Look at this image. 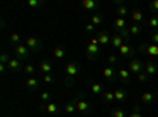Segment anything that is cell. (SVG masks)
<instances>
[{
    "label": "cell",
    "mask_w": 158,
    "mask_h": 117,
    "mask_svg": "<svg viewBox=\"0 0 158 117\" xmlns=\"http://www.w3.org/2000/svg\"><path fill=\"white\" fill-rule=\"evenodd\" d=\"M82 63H79V62H70L67 63V67H65V86L70 87L74 84V77L79 74V73H82Z\"/></svg>",
    "instance_id": "cell-1"
},
{
    "label": "cell",
    "mask_w": 158,
    "mask_h": 117,
    "mask_svg": "<svg viewBox=\"0 0 158 117\" xmlns=\"http://www.w3.org/2000/svg\"><path fill=\"white\" fill-rule=\"evenodd\" d=\"M101 54V48H100V43L95 38H90V41L85 44V57L89 60H97L98 56Z\"/></svg>",
    "instance_id": "cell-2"
},
{
    "label": "cell",
    "mask_w": 158,
    "mask_h": 117,
    "mask_svg": "<svg viewBox=\"0 0 158 117\" xmlns=\"http://www.w3.org/2000/svg\"><path fill=\"white\" fill-rule=\"evenodd\" d=\"M76 112H81V114H90V112H92V105H90V101H87V100H85V97H84V92L77 94Z\"/></svg>",
    "instance_id": "cell-3"
},
{
    "label": "cell",
    "mask_w": 158,
    "mask_h": 117,
    "mask_svg": "<svg viewBox=\"0 0 158 117\" xmlns=\"http://www.w3.org/2000/svg\"><path fill=\"white\" fill-rule=\"evenodd\" d=\"M24 44L27 46L30 49V52H38V51H41L43 49V41L40 40V38H35V36H27V38H24Z\"/></svg>",
    "instance_id": "cell-4"
},
{
    "label": "cell",
    "mask_w": 158,
    "mask_h": 117,
    "mask_svg": "<svg viewBox=\"0 0 158 117\" xmlns=\"http://www.w3.org/2000/svg\"><path fill=\"white\" fill-rule=\"evenodd\" d=\"M13 52H15V56H16V59H19L21 62H24V60H27L29 57H30V49L25 46L24 43H21V44H16V46H13Z\"/></svg>",
    "instance_id": "cell-5"
},
{
    "label": "cell",
    "mask_w": 158,
    "mask_h": 117,
    "mask_svg": "<svg viewBox=\"0 0 158 117\" xmlns=\"http://www.w3.org/2000/svg\"><path fill=\"white\" fill-rule=\"evenodd\" d=\"M138 52H142V54H147L150 57H156L158 59V44H153V43H142L138 46Z\"/></svg>",
    "instance_id": "cell-6"
},
{
    "label": "cell",
    "mask_w": 158,
    "mask_h": 117,
    "mask_svg": "<svg viewBox=\"0 0 158 117\" xmlns=\"http://www.w3.org/2000/svg\"><path fill=\"white\" fill-rule=\"evenodd\" d=\"M136 52H138V49L135 46H131L130 43H123L120 48H118V54H120V57H127V59H131V60H133Z\"/></svg>",
    "instance_id": "cell-7"
},
{
    "label": "cell",
    "mask_w": 158,
    "mask_h": 117,
    "mask_svg": "<svg viewBox=\"0 0 158 117\" xmlns=\"http://www.w3.org/2000/svg\"><path fill=\"white\" fill-rule=\"evenodd\" d=\"M144 62L138 60V59H133V60H130L128 62V71L131 74H139L141 71H144Z\"/></svg>",
    "instance_id": "cell-8"
},
{
    "label": "cell",
    "mask_w": 158,
    "mask_h": 117,
    "mask_svg": "<svg viewBox=\"0 0 158 117\" xmlns=\"http://www.w3.org/2000/svg\"><path fill=\"white\" fill-rule=\"evenodd\" d=\"M40 109L51 114V115H56V114L60 112V105L56 103V101H51V103H48V105H40Z\"/></svg>",
    "instance_id": "cell-9"
},
{
    "label": "cell",
    "mask_w": 158,
    "mask_h": 117,
    "mask_svg": "<svg viewBox=\"0 0 158 117\" xmlns=\"http://www.w3.org/2000/svg\"><path fill=\"white\" fill-rule=\"evenodd\" d=\"M6 67L10 68V71H15V73H21L24 71V67H22V62L19 59H10V62L6 63Z\"/></svg>",
    "instance_id": "cell-10"
},
{
    "label": "cell",
    "mask_w": 158,
    "mask_h": 117,
    "mask_svg": "<svg viewBox=\"0 0 158 117\" xmlns=\"http://www.w3.org/2000/svg\"><path fill=\"white\" fill-rule=\"evenodd\" d=\"M76 103H77V95L71 100H68L67 103H65V106H63V111L67 115H73L76 112Z\"/></svg>",
    "instance_id": "cell-11"
},
{
    "label": "cell",
    "mask_w": 158,
    "mask_h": 117,
    "mask_svg": "<svg viewBox=\"0 0 158 117\" xmlns=\"http://www.w3.org/2000/svg\"><path fill=\"white\" fill-rule=\"evenodd\" d=\"M103 76L106 77V81L108 82H115L117 81V71L112 68V67H104L103 68Z\"/></svg>",
    "instance_id": "cell-12"
},
{
    "label": "cell",
    "mask_w": 158,
    "mask_h": 117,
    "mask_svg": "<svg viewBox=\"0 0 158 117\" xmlns=\"http://www.w3.org/2000/svg\"><path fill=\"white\" fill-rule=\"evenodd\" d=\"M25 89H27L29 92H36L40 89V81L36 79V76H32V77L25 79Z\"/></svg>",
    "instance_id": "cell-13"
},
{
    "label": "cell",
    "mask_w": 158,
    "mask_h": 117,
    "mask_svg": "<svg viewBox=\"0 0 158 117\" xmlns=\"http://www.w3.org/2000/svg\"><path fill=\"white\" fill-rule=\"evenodd\" d=\"M144 71H146L149 76H155V74L158 73V62L149 60L146 65H144Z\"/></svg>",
    "instance_id": "cell-14"
},
{
    "label": "cell",
    "mask_w": 158,
    "mask_h": 117,
    "mask_svg": "<svg viewBox=\"0 0 158 117\" xmlns=\"http://www.w3.org/2000/svg\"><path fill=\"white\" fill-rule=\"evenodd\" d=\"M81 5H82V8H85L90 13H94L100 8V2H97V0H84Z\"/></svg>",
    "instance_id": "cell-15"
},
{
    "label": "cell",
    "mask_w": 158,
    "mask_h": 117,
    "mask_svg": "<svg viewBox=\"0 0 158 117\" xmlns=\"http://www.w3.org/2000/svg\"><path fill=\"white\" fill-rule=\"evenodd\" d=\"M111 35L108 33V32H98V35H97V40H98V43H100V46L103 44V46H106V44H111Z\"/></svg>",
    "instance_id": "cell-16"
},
{
    "label": "cell",
    "mask_w": 158,
    "mask_h": 117,
    "mask_svg": "<svg viewBox=\"0 0 158 117\" xmlns=\"http://www.w3.org/2000/svg\"><path fill=\"white\" fill-rule=\"evenodd\" d=\"M117 76H118V79H120L123 84H128L131 81V73L128 71V68H120L117 71Z\"/></svg>",
    "instance_id": "cell-17"
},
{
    "label": "cell",
    "mask_w": 158,
    "mask_h": 117,
    "mask_svg": "<svg viewBox=\"0 0 158 117\" xmlns=\"http://www.w3.org/2000/svg\"><path fill=\"white\" fill-rule=\"evenodd\" d=\"M141 101L144 103V105H152L153 101H156V95L153 92H144L141 95Z\"/></svg>",
    "instance_id": "cell-18"
},
{
    "label": "cell",
    "mask_w": 158,
    "mask_h": 117,
    "mask_svg": "<svg viewBox=\"0 0 158 117\" xmlns=\"http://www.w3.org/2000/svg\"><path fill=\"white\" fill-rule=\"evenodd\" d=\"M40 73L41 74H48V73H52V62L51 60H43L40 63Z\"/></svg>",
    "instance_id": "cell-19"
},
{
    "label": "cell",
    "mask_w": 158,
    "mask_h": 117,
    "mask_svg": "<svg viewBox=\"0 0 158 117\" xmlns=\"http://www.w3.org/2000/svg\"><path fill=\"white\" fill-rule=\"evenodd\" d=\"M125 43V40L118 35V33H115L112 38H111V46H112V49H115V51H118V48H120L122 44Z\"/></svg>",
    "instance_id": "cell-20"
},
{
    "label": "cell",
    "mask_w": 158,
    "mask_h": 117,
    "mask_svg": "<svg viewBox=\"0 0 158 117\" xmlns=\"http://www.w3.org/2000/svg\"><path fill=\"white\" fill-rule=\"evenodd\" d=\"M115 3H117V10H115L117 16H118V18H125V16L128 15V8L120 2V0H115Z\"/></svg>",
    "instance_id": "cell-21"
},
{
    "label": "cell",
    "mask_w": 158,
    "mask_h": 117,
    "mask_svg": "<svg viewBox=\"0 0 158 117\" xmlns=\"http://www.w3.org/2000/svg\"><path fill=\"white\" fill-rule=\"evenodd\" d=\"M114 98H115V101H125L128 98L127 90L125 89H115L114 90Z\"/></svg>",
    "instance_id": "cell-22"
},
{
    "label": "cell",
    "mask_w": 158,
    "mask_h": 117,
    "mask_svg": "<svg viewBox=\"0 0 158 117\" xmlns=\"http://www.w3.org/2000/svg\"><path fill=\"white\" fill-rule=\"evenodd\" d=\"M142 11L139 10V8H135L133 11H131V19L135 21V24H141L142 22Z\"/></svg>",
    "instance_id": "cell-23"
},
{
    "label": "cell",
    "mask_w": 158,
    "mask_h": 117,
    "mask_svg": "<svg viewBox=\"0 0 158 117\" xmlns=\"http://www.w3.org/2000/svg\"><path fill=\"white\" fill-rule=\"evenodd\" d=\"M21 43H22V36H21V33L15 32V33H11V35H10V44H11V46H16V44H21Z\"/></svg>",
    "instance_id": "cell-24"
},
{
    "label": "cell",
    "mask_w": 158,
    "mask_h": 117,
    "mask_svg": "<svg viewBox=\"0 0 158 117\" xmlns=\"http://www.w3.org/2000/svg\"><path fill=\"white\" fill-rule=\"evenodd\" d=\"M114 27L117 29V32H118V30H122V29H127V27H128V24H127L125 18H117V19L114 21Z\"/></svg>",
    "instance_id": "cell-25"
},
{
    "label": "cell",
    "mask_w": 158,
    "mask_h": 117,
    "mask_svg": "<svg viewBox=\"0 0 158 117\" xmlns=\"http://www.w3.org/2000/svg\"><path fill=\"white\" fill-rule=\"evenodd\" d=\"M40 101H41V105H48V103L52 101V94L51 92H41L40 94Z\"/></svg>",
    "instance_id": "cell-26"
},
{
    "label": "cell",
    "mask_w": 158,
    "mask_h": 117,
    "mask_svg": "<svg viewBox=\"0 0 158 117\" xmlns=\"http://www.w3.org/2000/svg\"><path fill=\"white\" fill-rule=\"evenodd\" d=\"M141 29H142V25H141V24H131V25H128V30H130V35H131V36L139 35Z\"/></svg>",
    "instance_id": "cell-27"
},
{
    "label": "cell",
    "mask_w": 158,
    "mask_h": 117,
    "mask_svg": "<svg viewBox=\"0 0 158 117\" xmlns=\"http://www.w3.org/2000/svg\"><path fill=\"white\" fill-rule=\"evenodd\" d=\"M41 79H43V82H46V84H54V82L57 81V76H56L54 73H48V74H43V76H41Z\"/></svg>",
    "instance_id": "cell-28"
},
{
    "label": "cell",
    "mask_w": 158,
    "mask_h": 117,
    "mask_svg": "<svg viewBox=\"0 0 158 117\" xmlns=\"http://www.w3.org/2000/svg\"><path fill=\"white\" fill-rule=\"evenodd\" d=\"M25 76H29V77H32V76H35V67L32 63H25L24 65V71H22Z\"/></svg>",
    "instance_id": "cell-29"
},
{
    "label": "cell",
    "mask_w": 158,
    "mask_h": 117,
    "mask_svg": "<svg viewBox=\"0 0 158 117\" xmlns=\"http://www.w3.org/2000/svg\"><path fill=\"white\" fill-rule=\"evenodd\" d=\"M52 54H54V57H56V59H59V60H60V59H63L65 56H67V51H65V48H62V46H60V48H56L54 51H52Z\"/></svg>",
    "instance_id": "cell-30"
},
{
    "label": "cell",
    "mask_w": 158,
    "mask_h": 117,
    "mask_svg": "<svg viewBox=\"0 0 158 117\" xmlns=\"http://www.w3.org/2000/svg\"><path fill=\"white\" fill-rule=\"evenodd\" d=\"M115 101L114 98V92H111V90H106V92H103V103H112Z\"/></svg>",
    "instance_id": "cell-31"
},
{
    "label": "cell",
    "mask_w": 158,
    "mask_h": 117,
    "mask_svg": "<svg viewBox=\"0 0 158 117\" xmlns=\"http://www.w3.org/2000/svg\"><path fill=\"white\" fill-rule=\"evenodd\" d=\"M90 92L94 94V95H100L103 92V86L98 84V82H94V84L90 86Z\"/></svg>",
    "instance_id": "cell-32"
},
{
    "label": "cell",
    "mask_w": 158,
    "mask_h": 117,
    "mask_svg": "<svg viewBox=\"0 0 158 117\" xmlns=\"http://www.w3.org/2000/svg\"><path fill=\"white\" fill-rule=\"evenodd\" d=\"M27 5L30 8H40V6H44L43 0H27Z\"/></svg>",
    "instance_id": "cell-33"
},
{
    "label": "cell",
    "mask_w": 158,
    "mask_h": 117,
    "mask_svg": "<svg viewBox=\"0 0 158 117\" xmlns=\"http://www.w3.org/2000/svg\"><path fill=\"white\" fill-rule=\"evenodd\" d=\"M147 27H150V29H158V16H152V18L147 21Z\"/></svg>",
    "instance_id": "cell-34"
},
{
    "label": "cell",
    "mask_w": 158,
    "mask_h": 117,
    "mask_svg": "<svg viewBox=\"0 0 158 117\" xmlns=\"http://www.w3.org/2000/svg\"><path fill=\"white\" fill-rule=\"evenodd\" d=\"M128 117H144V115L141 114V106H139V105H135V106H133V111H131V114H130Z\"/></svg>",
    "instance_id": "cell-35"
},
{
    "label": "cell",
    "mask_w": 158,
    "mask_h": 117,
    "mask_svg": "<svg viewBox=\"0 0 158 117\" xmlns=\"http://www.w3.org/2000/svg\"><path fill=\"white\" fill-rule=\"evenodd\" d=\"M111 117H127V112L123 109H120V108H117V109H112Z\"/></svg>",
    "instance_id": "cell-36"
},
{
    "label": "cell",
    "mask_w": 158,
    "mask_h": 117,
    "mask_svg": "<svg viewBox=\"0 0 158 117\" xmlns=\"http://www.w3.org/2000/svg\"><path fill=\"white\" fill-rule=\"evenodd\" d=\"M149 10L153 13V16H158V0H153L149 3Z\"/></svg>",
    "instance_id": "cell-37"
},
{
    "label": "cell",
    "mask_w": 158,
    "mask_h": 117,
    "mask_svg": "<svg viewBox=\"0 0 158 117\" xmlns=\"http://www.w3.org/2000/svg\"><path fill=\"white\" fill-rule=\"evenodd\" d=\"M108 62L111 63V67L112 65H117V63H120V56H115V54H111L108 57Z\"/></svg>",
    "instance_id": "cell-38"
},
{
    "label": "cell",
    "mask_w": 158,
    "mask_h": 117,
    "mask_svg": "<svg viewBox=\"0 0 158 117\" xmlns=\"http://www.w3.org/2000/svg\"><path fill=\"white\" fill-rule=\"evenodd\" d=\"M149 77H150V76H149L146 71H141L139 74H136V79H138L139 82H146V81H149Z\"/></svg>",
    "instance_id": "cell-39"
},
{
    "label": "cell",
    "mask_w": 158,
    "mask_h": 117,
    "mask_svg": "<svg viewBox=\"0 0 158 117\" xmlns=\"http://www.w3.org/2000/svg\"><path fill=\"white\" fill-rule=\"evenodd\" d=\"M90 22H92V24H94L95 27H97V25H100V24L103 22V19H101V16H100V15H92V19H90Z\"/></svg>",
    "instance_id": "cell-40"
},
{
    "label": "cell",
    "mask_w": 158,
    "mask_h": 117,
    "mask_svg": "<svg viewBox=\"0 0 158 117\" xmlns=\"http://www.w3.org/2000/svg\"><path fill=\"white\" fill-rule=\"evenodd\" d=\"M149 38L153 44H158V32H150L149 33Z\"/></svg>",
    "instance_id": "cell-41"
},
{
    "label": "cell",
    "mask_w": 158,
    "mask_h": 117,
    "mask_svg": "<svg viewBox=\"0 0 158 117\" xmlns=\"http://www.w3.org/2000/svg\"><path fill=\"white\" fill-rule=\"evenodd\" d=\"M84 29H85L87 33H94V32H95V25L92 24V22H87V24L84 25Z\"/></svg>",
    "instance_id": "cell-42"
},
{
    "label": "cell",
    "mask_w": 158,
    "mask_h": 117,
    "mask_svg": "<svg viewBox=\"0 0 158 117\" xmlns=\"http://www.w3.org/2000/svg\"><path fill=\"white\" fill-rule=\"evenodd\" d=\"M8 62H10V57H8V54H6V52H2V56H0V63L6 65Z\"/></svg>",
    "instance_id": "cell-43"
},
{
    "label": "cell",
    "mask_w": 158,
    "mask_h": 117,
    "mask_svg": "<svg viewBox=\"0 0 158 117\" xmlns=\"http://www.w3.org/2000/svg\"><path fill=\"white\" fill-rule=\"evenodd\" d=\"M6 68H8L6 65H3V63H0V71H2V73H5V71H6Z\"/></svg>",
    "instance_id": "cell-44"
},
{
    "label": "cell",
    "mask_w": 158,
    "mask_h": 117,
    "mask_svg": "<svg viewBox=\"0 0 158 117\" xmlns=\"http://www.w3.org/2000/svg\"><path fill=\"white\" fill-rule=\"evenodd\" d=\"M156 103H158V95H156Z\"/></svg>",
    "instance_id": "cell-45"
},
{
    "label": "cell",
    "mask_w": 158,
    "mask_h": 117,
    "mask_svg": "<svg viewBox=\"0 0 158 117\" xmlns=\"http://www.w3.org/2000/svg\"><path fill=\"white\" fill-rule=\"evenodd\" d=\"M5 117H8V115H5Z\"/></svg>",
    "instance_id": "cell-46"
}]
</instances>
